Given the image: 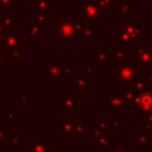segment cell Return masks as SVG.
Here are the masks:
<instances>
[{
  "mask_svg": "<svg viewBox=\"0 0 152 152\" xmlns=\"http://www.w3.org/2000/svg\"><path fill=\"white\" fill-rule=\"evenodd\" d=\"M51 5V0H33V13L50 11L49 7Z\"/></svg>",
  "mask_w": 152,
  "mask_h": 152,
  "instance_id": "484cf974",
  "label": "cell"
},
{
  "mask_svg": "<svg viewBox=\"0 0 152 152\" xmlns=\"http://www.w3.org/2000/svg\"><path fill=\"white\" fill-rule=\"evenodd\" d=\"M148 138L145 135V134H139V135H137V144L139 145V146H145V145H147V142H148Z\"/></svg>",
  "mask_w": 152,
  "mask_h": 152,
  "instance_id": "74e56055",
  "label": "cell"
},
{
  "mask_svg": "<svg viewBox=\"0 0 152 152\" xmlns=\"http://www.w3.org/2000/svg\"><path fill=\"white\" fill-rule=\"evenodd\" d=\"M89 78L86 75H72L71 76V91H88Z\"/></svg>",
  "mask_w": 152,
  "mask_h": 152,
  "instance_id": "9a60e30c",
  "label": "cell"
},
{
  "mask_svg": "<svg viewBox=\"0 0 152 152\" xmlns=\"http://www.w3.org/2000/svg\"><path fill=\"white\" fill-rule=\"evenodd\" d=\"M94 145L100 148V151H108L110 147V133L101 132L94 137Z\"/></svg>",
  "mask_w": 152,
  "mask_h": 152,
  "instance_id": "e0dca14e",
  "label": "cell"
},
{
  "mask_svg": "<svg viewBox=\"0 0 152 152\" xmlns=\"http://www.w3.org/2000/svg\"><path fill=\"white\" fill-rule=\"evenodd\" d=\"M62 75L72 76V64H62Z\"/></svg>",
  "mask_w": 152,
  "mask_h": 152,
  "instance_id": "f35d334b",
  "label": "cell"
},
{
  "mask_svg": "<svg viewBox=\"0 0 152 152\" xmlns=\"http://www.w3.org/2000/svg\"><path fill=\"white\" fill-rule=\"evenodd\" d=\"M82 69H83V71H84V75L86 76H90V75H93L94 74V70H95V68H94V65L93 64H87V63H84L83 65H82Z\"/></svg>",
  "mask_w": 152,
  "mask_h": 152,
  "instance_id": "8d00e7d4",
  "label": "cell"
},
{
  "mask_svg": "<svg viewBox=\"0 0 152 152\" xmlns=\"http://www.w3.org/2000/svg\"><path fill=\"white\" fill-rule=\"evenodd\" d=\"M18 101L19 102H28L30 101V93L27 90H19L18 91Z\"/></svg>",
  "mask_w": 152,
  "mask_h": 152,
  "instance_id": "836d02e7",
  "label": "cell"
},
{
  "mask_svg": "<svg viewBox=\"0 0 152 152\" xmlns=\"http://www.w3.org/2000/svg\"><path fill=\"white\" fill-rule=\"evenodd\" d=\"M132 14V0H120L119 4H115V15L124 17Z\"/></svg>",
  "mask_w": 152,
  "mask_h": 152,
  "instance_id": "d6986e66",
  "label": "cell"
},
{
  "mask_svg": "<svg viewBox=\"0 0 152 152\" xmlns=\"http://www.w3.org/2000/svg\"><path fill=\"white\" fill-rule=\"evenodd\" d=\"M61 110L62 113H77L78 99L70 90H63L61 93Z\"/></svg>",
  "mask_w": 152,
  "mask_h": 152,
  "instance_id": "30bf717a",
  "label": "cell"
},
{
  "mask_svg": "<svg viewBox=\"0 0 152 152\" xmlns=\"http://www.w3.org/2000/svg\"><path fill=\"white\" fill-rule=\"evenodd\" d=\"M137 93L135 90L131 87V84H128L126 87V90H124V100H125V106L126 108H131L134 107V101L137 99Z\"/></svg>",
  "mask_w": 152,
  "mask_h": 152,
  "instance_id": "603a6c76",
  "label": "cell"
},
{
  "mask_svg": "<svg viewBox=\"0 0 152 152\" xmlns=\"http://www.w3.org/2000/svg\"><path fill=\"white\" fill-rule=\"evenodd\" d=\"M104 106L109 108L112 113H126L127 108L125 106L124 91L112 90L109 95L104 97Z\"/></svg>",
  "mask_w": 152,
  "mask_h": 152,
  "instance_id": "52a82bcc",
  "label": "cell"
},
{
  "mask_svg": "<svg viewBox=\"0 0 152 152\" xmlns=\"http://www.w3.org/2000/svg\"><path fill=\"white\" fill-rule=\"evenodd\" d=\"M131 58L134 61L137 70H152V51L148 50L146 42L137 43L132 48Z\"/></svg>",
  "mask_w": 152,
  "mask_h": 152,
  "instance_id": "3957f363",
  "label": "cell"
},
{
  "mask_svg": "<svg viewBox=\"0 0 152 152\" xmlns=\"http://www.w3.org/2000/svg\"><path fill=\"white\" fill-rule=\"evenodd\" d=\"M51 141L49 139L44 140H30L28 152H48L51 148Z\"/></svg>",
  "mask_w": 152,
  "mask_h": 152,
  "instance_id": "2e32d148",
  "label": "cell"
},
{
  "mask_svg": "<svg viewBox=\"0 0 152 152\" xmlns=\"http://www.w3.org/2000/svg\"><path fill=\"white\" fill-rule=\"evenodd\" d=\"M114 61L116 63V65H122L128 61V56L126 50L124 49H115V53H114Z\"/></svg>",
  "mask_w": 152,
  "mask_h": 152,
  "instance_id": "83f0119b",
  "label": "cell"
},
{
  "mask_svg": "<svg viewBox=\"0 0 152 152\" xmlns=\"http://www.w3.org/2000/svg\"><path fill=\"white\" fill-rule=\"evenodd\" d=\"M141 129H142V134H145L148 139H152V114L142 119Z\"/></svg>",
  "mask_w": 152,
  "mask_h": 152,
  "instance_id": "4316f807",
  "label": "cell"
},
{
  "mask_svg": "<svg viewBox=\"0 0 152 152\" xmlns=\"http://www.w3.org/2000/svg\"><path fill=\"white\" fill-rule=\"evenodd\" d=\"M74 27H75V32H76V37H81L83 27H84V21L82 19L78 20H74Z\"/></svg>",
  "mask_w": 152,
  "mask_h": 152,
  "instance_id": "d6a6232c",
  "label": "cell"
},
{
  "mask_svg": "<svg viewBox=\"0 0 152 152\" xmlns=\"http://www.w3.org/2000/svg\"><path fill=\"white\" fill-rule=\"evenodd\" d=\"M1 116H2L4 119H6L7 124H10V125H17V124L19 122V115H18L17 112L13 110L12 107H8L7 110L1 114Z\"/></svg>",
  "mask_w": 152,
  "mask_h": 152,
  "instance_id": "d4e9b609",
  "label": "cell"
},
{
  "mask_svg": "<svg viewBox=\"0 0 152 152\" xmlns=\"http://www.w3.org/2000/svg\"><path fill=\"white\" fill-rule=\"evenodd\" d=\"M94 36H95L94 21L89 20L87 23V25H84V27H83V31H82V34H81V39H82L83 43H93L94 42Z\"/></svg>",
  "mask_w": 152,
  "mask_h": 152,
  "instance_id": "7402d4cb",
  "label": "cell"
},
{
  "mask_svg": "<svg viewBox=\"0 0 152 152\" xmlns=\"http://www.w3.org/2000/svg\"><path fill=\"white\" fill-rule=\"evenodd\" d=\"M97 126H99V128H100L102 132H109V131H110V127H109V119H108V118H102V119H100V121L97 122Z\"/></svg>",
  "mask_w": 152,
  "mask_h": 152,
  "instance_id": "1f68e13d",
  "label": "cell"
},
{
  "mask_svg": "<svg viewBox=\"0 0 152 152\" xmlns=\"http://www.w3.org/2000/svg\"><path fill=\"white\" fill-rule=\"evenodd\" d=\"M108 151L109 152H129V150L126 148V147H124V146L118 147V146H112V145H110V147H109Z\"/></svg>",
  "mask_w": 152,
  "mask_h": 152,
  "instance_id": "ab89813d",
  "label": "cell"
},
{
  "mask_svg": "<svg viewBox=\"0 0 152 152\" xmlns=\"http://www.w3.org/2000/svg\"><path fill=\"white\" fill-rule=\"evenodd\" d=\"M0 152H12V151L7 148V145H2L0 142Z\"/></svg>",
  "mask_w": 152,
  "mask_h": 152,
  "instance_id": "7bdbcfd3",
  "label": "cell"
},
{
  "mask_svg": "<svg viewBox=\"0 0 152 152\" xmlns=\"http://www.w3.org/2000/svg\"><path fill=\"white\" fill-rule=\"evenodd\" d=\"M33 15H34V20H37L40 25H43L45 27L51 25V12L50 11L33 13Z\"/></svg>",
  "mask_w": 152,
  "mask_h": 152,
  "instance_id": "cb8c5ba5",
  "label": "cell"
},
{
  "mask_svg": "<svg viewBox=\"0 0 152 152\" xmlns=\"http://www.w3.org/2000/svg\"><path fill=\"white\" fill-rule=\"evenodd\" d=\"M99 1L104 11H109L112 8V6H115V4H116V0H99Z\"/></svg>",
  "mask_w": 152,
  "mask_h": 152,
  "instance_id": "d590c367",
  "label": "cell"
},
{
  "mask_svg": "<svg viewBox=\"0 0 152 152\" xmlns=\"http://www.w3.org/2000/svg\"><path fill=\"white\" fill-rule=\"evenodd\" d=\"M134 107L137 108V118L145 119L152 114V90L147 89L137 95L134 101Z\"/></svg>",
  "mask_w": 152,
  "mask_h": 152,
  "instance_id": "277c9868",
  "label": "cell"
},
{
  "mask_svg": "<svg viewBox=\"0 0 152 152\" xmlns=\"http://www.w3.org/2000/svg\"><path fill=\"white\" fill-rule=\"evenodd\" d=\"M109 127L110 129H119L121 127L120 118H109Z\"/></svg>",
  "mask_w": 152,
  "mask_h": 152,
  "instance_id": "e575fe53",
  "label": "cell"
},
{
  "mask_svg": "<svg viewBox=\"0 0 152 152\" xmlns=\"http://www.w3.org/2000/svg\"><path fill=\"white\" fill-rule=\"evenodd\" d=\"M74 134L77 137V139L82 140V139L84 138V135L91 134V129L89 128V126H88L87 124L83 122V119L77 118V122H76V126H75Z\"/></svg>",
  "mask_w": 152,
  "mask_h": 152,
  "instance_id": "44dd1931",
  "label": "cell"
},
{
  "mask_svg": "<svg viewBox=\"0 0 152 152\" xmlns=\"http://www.w3.org/2000/svg\"><path fill=\"white\" fill-rule=\"evenodd\" d=\"M147 6L150 10H152V0H147Z\"/></svg>",
  "mask_w": 152,
  "mask_h": 152,
  "instance_id": "f6af8a7d",
  "label": "cell"
},
{
  "mask_svg": "<svg viewBox=\"0 0 152 152\" xmlns=\"http://www.w3.org/2000/svg\"><path fill=\"white\" fill-rule=\"evenodd\" d=\"M1 55L7 59L24 58V33L21 31H8L1 37Z\"/></svg>",
  "mask_w": 152,
  "mask_h": 152,
  "instance_id": "6da1fadb",
  "label": "cell"
},
{
  "mask_svg": "<svg viewBox=\"0 0 152 152\" xmlns=\"http://www.w3.org/2000/svg\"><path fill=\"white\" fill-rule=\"evenodd\" d=\"M119 26L131 37L132 42H142V20H121Z\"/></svg>",
  "mask_w": 152,
  "mask_h": 152,
  "instance_id": "ba28073f",
  "label": "cell"
},
{
  "mask_svg": "<svg viewBox=\"0 0 152 152\" xmlns=\"http://www.w3.org/2000/svg\"><path fill=\"white\" fill-rule=\"evenodd\" d=\"M48 152H62V147H61L59 145H56V146H51V148H50Z\"/></svg>",
  "mask_w": 152,
  "mask_h": 152,
  "instance_id": "b9f144b4",
  "label": "cell"
},
{
  "mask_svg": "<svg viewBox=\"0 0 152 152\" xmlns=\"http://www.w3.org/2000/svg\"><path fill=\"white\" fill-rule=\"evenodd\" d=\"M77 14L88 21H103L106 19V11L99 0H82V2L77 5Z\"/></svg>",
  "mask_w": 152,
  "mask_h": 152,
  "instance_id": "7a4b0ae2",
  "label": "cell"
},
{
  "mask_svg": "<svg viewBox=\"0 0 152 152\" xmlns=\"http://www.w3.org/2000/svg\"><path fill=\"white\" fill-rule=\"evenodd\" d=\"M7 146H20L24 144V135L23 134H18V135H12V134H8L7 135Z\"/></svg>",
  "mask_w": 152,
  "mask_h": 152,
  "instance_id": "f1b7e54d",
  "label": "cell"
},
{
  "mask_svg": "<svg viewBox=\"0 0 152 152\" xmlns=\"http://www.w3.org/2000/svg\"><path fill=\"white\" fill-rule=\"evenodd\" d=\"M115 49L113 48H95L94 49V64H109L114 59Z\"/></svg>",
  "mask_w": 152,
  "mask_h": 152,
  "instance_id": "7c38bea8",
  "label": "cell"
},
{
  "mask_svg": "<svg viewBox=\"0 0 152 152\" xmlns=\"http://www.w3.org/2000/svg\"><path fill=\"white\" fill-rule=\"evenodd\" d=\"M77 122V118L75 119H70V118H64L62 119V121L59 124L56 125V133L57 134H65L66 139L70 140L74 135V131H75V126Z\"/></svg>",
  "mask_w": 152,
  "mask_h": 152,
  "instance_id": "4fadbf2b",
  "label": "cell"
},
{
  "mask_svg": "<svg viewBox=\"0 0 152 152\" xmlns=\"http://www.w3.org/2000/svg\"><path fill=\"white\" fill-rule=\"evenodd\" d=\"M115 48L116 49H124V50H126L127 48H132L131 37L120 26L115 27Z\"/></svg>",
  "mask_w": 152,
  "mask_h": 152,
  "instance_id": "5bb4252c",
  "label": "cell"
},
{
  "mask_svg": "<svg viewBox=\"0 0 152 152\" xmlns=\"http://www.w3.org/2000/svg\"><path fill=\"white\" fill-rule=\"evenodd\" d=\"M21 32L24 33V37L28 38V42L30 43H33L37 37L44 38L46 36V27L43 26V25H40L37 20L32 19V20L28 21V24L24 27V30Z\"/></svg>",
  "mask_w": 152,
  "mask_h": 152,
  "instance_id": "9c48e42d",
  "label": "cell"
},
{
  "mask_svg": "<svg viewBox=\"0 0 152 152\" xmlns=\"http://www.w3.org/2000/svg\"><path fill=\"white\" fill-rule=\"evenodd\" d=\"M56 4L57 5H66L68 0H56Z\"/></svg>",
  "mask_w": 152,
  "mask_h": 152,
  "instance_id": "ee69618b",
  "label": "cell"
},
{
  "mask_svg": "<svg viewBox=\"0 0 152 152\" xmlns=\"http://www.w3.org/2000/svg\"><path fill=\"white\" fill-rule=\"evenodd\" d=\"M0 25H2L8 31H13V28L18 27L19 25V17L11 14H0Z\"/></svg>",
  "mask_w": 152,
  "mask_h": 152,
  "instance_id": "ac0fdd59",
  "label": "cell"
},
{
  "mask_svg": "<svg viewBox=\"0 0 152 152\" xmlns=\"http://www.w3.org/2000/svg\"><path fill=\"white\" fill-rule=\"evenodd\" d=\"M56 34L61 38V40H72L76 37L75 27H74V18L72 15H62L59 21L56 25Z\"/></svg>",
  "mask_w": 152,
  "mask_h": 152,
  "instance_id": "5b68a950",
  "label": "cell"
},
{
  "mask_svg": "<svg viewBox=\"0 0 152 152\" xmlns=\"http://www.w3.org/2000/svg\"><path fill=\"white\" fill-rule=\"evenodd\" d=\"M131 87L135 90L137 94H140L147 89H150L147 80H146V75H137V77L134 78V81L131 83Z\"/></svg>",
  "mask_w": 152,
  "mask_h": 152,
  "instance_id": "ffe728a7",
  "label": "cell"
},
{
  "mask_svg": "<svg viewBox=\"0 0 152 152\" xmlns=\"http://www.w3.org/2000/svg\"><path fill=\"white\" fill-rule=\"evenodd\" d=\"M7 135H8V131L6 128H0V142L7 139Z\"/></svg>",
  "mask_w": 152,
  "mask_h": 152,
  "instance_id": "60d3db41",
  "label": "cell"
},
{
  "mask_svg": "<svg viewBox=\"0 0 152 152\" xmlns=\"http://www.w3.org/2000/svg\"><path fill=\"white\" fill-rule=\"evenodd\" d=\"M137 69H135V63L134 61L129 57L128 61L122 64V65H118L116 71H115V78L124 83V84H131L134 78L137 77Z\"/></svg>",
  "mask_w": 152,
  "mask_h": 152,
  "instance_id": "8992f818",
  "label": "cell"
},
{
  "mask_svg": "<svg viewBox=\"0 0 152 152\" xmlns=\"http://www.w3.org/2000/svg\"><path fill=\"white\" fill-rule=\"evenodd\" d=\"M8 59L4 56L0 55V75H7L8 72Z\"/></svg>",
  "mask_w": 152,
  "mask_h": 152,
  "instance_id": "4dcf8cb0",
  "label": "cell"
},
{
  "mask_svg": "<svg viewBox=\"0 0 152 152\" xmlns=\"http://www.w3.org/2000/svg\"><path fill=\"white\" fill-rule=\"evenodd\" d=\"M18 4V0H0V11H11Z\"/></svg>",
  "mask_w": 152,
  "mask_h": 152,
  "instance_id": "f546056e",
  "label": "cell"
},
{
  "mask_svg": "<svg viewBox=\"0 0 152 152\" xmlns=\"http://www.w3.org/2000/svg\"><path fill=\"white\" fill-rule=\"evenodd\" d=\"M62 59L61 58H51L50 63L45 65V70H46V75H45V80L50 81V80H56L59 81L62 78Z\"/></svg>",
  "mask_w": 152,
  "mask_h": 152,
  "instance_id": "8fae6325",
  "label": "cell"
}]
</instances>
